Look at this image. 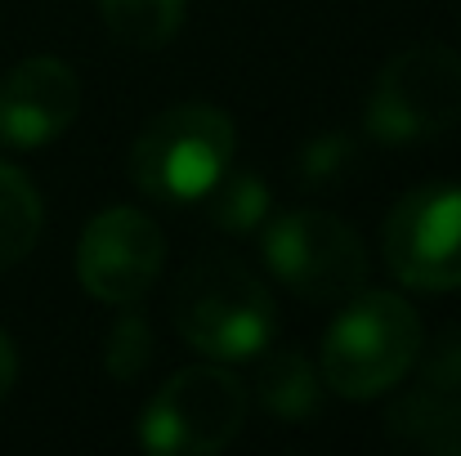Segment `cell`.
Segmentation results:
<instances>
[{"label":"cell","mask_w":461,"mask_h":456,"mask_svg":"<svg viewBox=\"0 0 461 456\" xmlns=\"http://www.w3.org/2000/svg\"><path fill=\"white\" fill-rule=\"evenodd\" d=\"M256 394H260V407L287 425H301L313 421L322 412V376L318 367L309 362L301 349H274L265 362H260V380H256Z\"/></svg>","instance_id":"8fae6325"},{"label":"cell","mask_w":461,"mask_h":456,"mask_svg":"<svg viewBox=\"0 0 461 456\" xmlns=\"http://www.w3.org/2000/svg\"><path fill=\"white\" fill-rule=\"evenodd\" d=\"M260 255L269 273L301 300L336 304L367 287V246L358 228L318 206L269 215Z\"/></svg>","instance_id":"5b68a950"},{"label":"cell","mask_w":461,"mask_h":456,"mask_svg":"<svg viewBox=\"0 0 461 456\" xmlns=\"http://www.w3.org/2000/svg\"><path fill=\"white\" fill-rule=\"evenodd\" d=\"M363 126L390 148L430 144L461 126V54L448 45H408L372 81Z\"/></svg>","instance_id":"277c9868"},{"label":"cell","mask_w":461,"mask_h":456,"mask_svg":"<svg viewBox=\"0 0 461 456\" xmlns=\"http://www.w3.org/2000/svg\"><path fill=\"white\" fill-rule=\"evenodd\" d=\"M166 237L135 206H108L81 228L77 282L99 304H140L161 278Z\"/></svg>","instance_id":"ba28073f"},{"label":"cell","mask_w":461,"mask_h":456,"mask_svg":"<svg viewBox=\"0 0 461 456\" xmlns=\"http://www.w3.org/2000/svg\"><path fill=\"white\" fill-rule=\"evenodd\" d=\"M417 385L390 407V434L435 456H461V331L417 358Z\"/></svg>","instance_id":"30bf717a"},{"label":"cell","mask_w":461,"mask_h":456,"mask_svg":"<svg viewBox=\"0 0 461 456\" xmlns=\"http://www.w3.org/2000/svg\"><path fill=\"white\" fill-rule=\"evenodd\" d=\"M188 0H99L108 36L126 49H161L179 36Z\"/></svg>","instance_id":"7c38bea8"},{"label":"cell","mask_w":461,"mask_h":456,"mask_svg":"<svg viewBox=\"0 0 461 456\" xmlns=\"http://www.w3.org/2000/svg\"><path fill=\"white\" fill-rule=\"evenodd\" d=\"M77 112H81V81L54 54L23 58L0 81V144L5 148H45L72 130Z\"/></svg>","instance_id":"9c48e42d"},{"label":"cell","mask_w":461,"mask_h":456,"mask_svg":"<svg viewBox=\"0 0 461 456\" xmlns=\"http://www.w3.org/2000/svg\"><path fill=\"white\" fill-rule=\"evenodd\" d=\"M349 165H354V139L340 135V130L309 139L305 152H301V179L305 183H331V179L349 174Z\"/></svg>","instance_id":"2e32d148"},{"label":"cell","mask_w":461,"mask_h":456,"mask_svg":"<svg viewBox=\"0 0 461 456\" xmlns=\"http://www.w3.org/2000/svg\"><path fill=\"white\" fill-rule=\"evenodd\" d=\"M421 317L394 291H354L318 349V376L349 403L381 398L421 358Z\"/></svg>","instance_id":"6da1fadb"},{"label":"cell","mask_w":461,"mask_h":456,"mask_svg":"<svg viewBox=\"0 0 461 456\" xmlns=\"http://www.w3.org/2000/svg\"><path fill=\"white\" fill-rule=\"evenodd\" d=\"M390 273L412 291H461V183H421L403 192L381 233Z\"/></svg>","instance_id":"52a82bcc"},{"label":"cell","mask_w":461,"mask_h":456,"mask_svg":"<svg viewBox=\"0 0 461 456\" xmlns=\"http://www.w3.org/2000/svg\"><path fill=\"white\" fill-rule=\"evenodd\" d=\"M170 317L184 344H193L211 362L260 358L278 331L269 287L233 255L197 260L170 296Z\"/></svg>","instance_id":"7a4b0ae2"},{"label":"cell","mask_w":461,"mask_h":456,"mask_svg":"<svg viewBox=\"0 0 461 456\" xmlns=\"http://www.w3.org/2000/svg\"><path fill=\"white\" fill-rule=\"evenodd\" d=\"M247 421V389L229 362L175 371L140 416V443L157 456H220Z\"/></svg>","instance_id":"8992f818"},{"label":"cell","mask_w":461,"mask_h":456,"mask_svg":"<svg viewBox=\"0 0 461 456\" xmlns=\"http://www.w3.org/2000/svg\"><path fill=\"white\" fill-rule=\"evenodd\" d=\"M238 130L215 103H175L131 144V179L166 206H197L233 165Z\"/></svg>","instance_id":"3957f363"},{"label":"cell","mask_w":461,"mask_h":456,"mask_svg":"<svg viewBox=\"0 0 461 456\" xmlns=\"http://www.w3.org/2000/svg\"><path fill=\"white\" fill-rule=\"evenodd\" d=\"M126 313L113 322L108 340H104V367L113 380H140L144 367L153 362V331H149V317L135 308V304H122Z\"/></svg>","instance_id":"9a60e30c"},{"label":"cell","mask_w":461,"mask_h":456,"mask_svg":"<svg viewBox=\"0 0 461 456\" xmlns=\"http://www.w3.org/2000/svg\"><path fill=\"white\" fill-rule=\"evenodd\" d=\"M41 224H45V206L36 183L9 161H0V273L32 255Z\"/></svg>","instance_id":"4fadbf2b"},{"label":"cell","mask_w":461,"mask_h":456,"mask_svg":"<svg viewBox=\"0 0 461 456\" xmlns=\"http://www.w3.org/2000/svg\"><path fill=\"white\" fill-rule=\"evenodd\" d=\"M14 380H18V349H14V340L0 331V403L9 398Z\"/></svg>","instance_id":"e0dca14e"},{"label":"cell","mask_w":461,"mask_h":456,"mask_svg":"<svg viewBox=\"0 0 461 456\" xmlns=\"http://www.w3.org/2000/svg\"><path fill=\"white\" fill-rule=\"evenodd\" d=\"M206 215L215 228L224 233H256L269 215H274V197H269V183L256 174V170H224L220 183L202 197Z\"/></svg>","instance_id":"5bb4252c"}]
</instances>
